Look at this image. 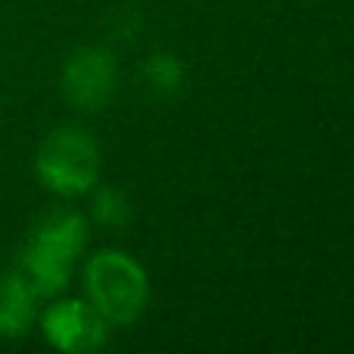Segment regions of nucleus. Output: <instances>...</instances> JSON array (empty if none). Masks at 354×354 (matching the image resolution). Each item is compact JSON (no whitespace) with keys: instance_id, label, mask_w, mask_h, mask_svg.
<instances>
[{"instance_id":"obj_3","label":"nucleus","mask_w":354,"mask_h":354,"mask_svg":"<svg viewBox=\"0 0 354 354\" xmlns=\"http://www.w3.org/2000/svg\"><path fill=\"white\" fill-rule=\"evenodd\" d=\"M35 174L56 196H84L100 177V147L84 128H56L35 156Z\"/></svg>"},{"instance_id":"obj_4","label":"nucleus","mask_w":354,"mask_h":354,"mask_svg":"<svg viewBox=\"0 0 354 354\" xmlns=\"http://www.w3.org/2000/svg\"><path fill=\"white\" fill-rule=\"evenodd\" d=\"M62 97L81 112H100L109 106L118 87V62L112 50L84 44L62 62Z\"/></svg>"},{"instance_id":"obj_1","label":"nucleus","mask_w":354,"mask_h":354,"mask_svg":"<svg viewBox=\"0 0 354 354\" xmlns=\"http://www.w3.org/2000/svg\"><path fill=\"white\" fill-rule=\"evenodd\" d=\"M87 245V221L72 208H56L35 221L22 252L19 274L37 299H53L72 280V268Z\"/></svg>"},{"instance_id":"obj_2","label":"nucleus","mask_w":354,"mask_h":354,"mask_svg":"<svg viewBox=\"0 0 354 354\" xmlns=\"http://www.w3.org/2000/svg\"><path fill=\"white\" fill-rule=\"evenodd\" d=\"M84 289L91 305L109 326H128L149 301L147 270L131 255L115 249L97 252L84 268Z\"/></svg>"},{"instance_id":"obj_5","label":"nucleus","mask_w":354,"mask_h":354,"mask_svg":"<svg viewBox=\"0 0 354 354\" xmlns=\"http://www.w3.org/2000/svg\"><path fill=\"white\" fill-rule=\"evenodd\" d=\"M41 330H44V339L56 351H66V354L93 351L109 336V324L100 317L97 308L91 301H78V299L53 301L41 317Z\"/></svg>"},{"instance_id":"obj_8","label":"nucleus","mask_w":354,"mask_h":354,"mask_svg":"<svg viewBox=\"0 0 354 354\" xmlns=\"http://www.w3.org/2000/svg\"><path fill=\"white\" fill-rule=\"evenodd\" d=\"M93 218L97 224L112 227V230H122L131 224L134 212H131V202L124 199V193L118 187H103L93 196Z\"/></svg>"},{"instance_id":"obj_7","label":"nucleus","mask_w":354,"mask_h":354,"mask_svg":"<svg viewBox=\"0 0 354 354\" xmlns=\"http://www.w3.org/2000/svg\"><path fill=\"white\" fill-rule=\"evenodd\" d=\"M143 75H147V84L156 97H174L183 87V75L187 72H183V62L174 53H153L147 59Z\"/></svg>"},{"instance_id":"obj_6","label":"nucleus","mask_w":354,"mask_h":354,"mask_svg":"<svg viewBox=\"0 0 354 354\" xmlns=\"http://www.w3.org/2000/svg\"><path fill=\"white\" fill-rule=\"evenodd\" d=\"M37 317V295L19 270L0 274V339H19Z\"/></svg>"}]
</instances>
